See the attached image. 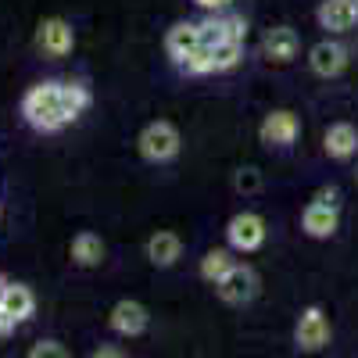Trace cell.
Returning a JSON list of instances; mask_svg holds the SVG:
<instances>
[{"label":"cell","instance_id":"6da1fadb","mask_svg":"<svg viewBox=\"0 0 358 358\" xmlns=\"http://www.w3.org/2000/svg\"><path fill=\"white\" fill-rule=\"evenodd\" d=\"M90 90L83 83H62V79H47V83H36L25 90L22 97V118L33 129L40 133H57L65 129L69 122H76V118L90 108Z\"/></svg>","mask_w":358,"mask_h":358},{"label":"cell","instance_id":"7a4b0ae2","mask_svg":"<svg viewBox=\"0 0 358 358\" xmlns=\"http://www.w3.org/2000/svg\"><path fill=\"white\" fill-rule=\"evenodd\" d=\"M136 151L143 162L151 165H165L172 162L179 151H183V136H179V129L172 122H165V118H158V122H147L136 136Z\"/></svg>","mask_w":358,"mask_h":358},{"label":"cell","instance_id":"3957f363","mask_svg":"<svg viewBox=\"0 0 358 358\" xmlns=\"http://www.w3.org/2000/svg\"><path fill=\"white\" fill-rule=\"evenodd\" d=\"M265 236H268V226L258 212H236L226 226V248L236 255H251L265 244Z\"/></svg>","mask_w":358,"mask_h":358},{"label":"cell","instance_id":"277c9868","mask_svg":"<svg viewBox=\"0 0 358 358\" xmlns=\"http://www.w3.org/2000/svg\"><path fill=\"white\" fill-rule=\"evenodd\" d=\"M197 36H201V47H219V43H244L248 40V22L241 18V15H233V11H226V15H204L201 22H197Z\"/></svg>","mask_w":358,"mask_h":358},{"label":"cell","instance_id":"5b68a950","mask_svg":"<svg viewBox=\"0 0 358 358\" xmlns=\"http://www.w3.org/2000/svg\"><path fill=\"white\" fill-rule=\"evenodd\" d=\"M36 47H40L43 57H50V62H57V57H69L72 47H76V29H72V22H69V18H57V15L43 18V22L36 25Z\"/></svg>","mask_w":358,"mask_h":358},{"label":"cell","instance_id":"8992f818","mask_svg":"<svg viewBox=\"0 0 358 358\" xmlns=\"http://www.w3.org/2000/svg\"><path fill=\"white\" fill-rule=\"evenodd\" d=\"M348 62H351V50H348V43H341L337 36H326V40H319V43L308 50V69H312L319 79H337V76L348 69Z\"/></svg>","mask_w":358,"mask_h":358},{"label":"cell","instance_id":"52a82bcc","mask_svg":"<svg viewBox=\"0 0 358 358\" xmlns=\"http://www.w3.org/2000/svg\"><path fill=\"white\" fill-rule=\"evenodd\" d=\"M215 294L222 297L226 305H248V301H255V294H258V276H255V268L244 265V262H236L229 273L215 283Z\"/></svg>","mask_w":358,"mask_h":358},{"label":"cell","instance_id":"ba28073f","mask_svg":"<svg viewBox=\"0 0 358 358\" xmlns=\"http://www.w3.org/2000/svg\"><path fill=\"white\" fill-rule=\"evenodd\" d=\"M297 133H301V122H297V115L287 111V108L268 111L262 118V126H258V140L265 147H290L297 140Z\"/></svg>","mask_w":358,"mask_h":358},{"label":"cell","instance_id":"9c48e42d","mask_svg":"<svg viewBox=\"0 0 358 358\" xmlns=\"http://www.w3.org/2000/svg\"><path fill=\"white\" fill-rule=\"evenodd\" d=\"M294 341L301 351H322L330 344V319H326L322 308H305L301 319H297V330H294Z\"/></svg>","mask_w":358,"mask_h":358},{"label":"cell","instance_id":"30bf717a","mask_svg":"<svg viewBox=\"0 0 358 358\" xmlns=\"http://www.w3.org/2000/svg\"><path fill=\"white\" fill-rule=\"evenodd\" d=\"M315 18L330 36H344L358 25V0H322Z\"/></svg>","mask_w":358,"mask_h":358},{"label":"cell","instance_id":"8fae6325","mask_svg":"<svg viewBox=\"0 0 358 358\" xmlns=\"http://www.w3.org/2000/svg\"><path fill=\"white\" fill-rule=\"evenodd\" d=\"M297 50H301V40H297V33L290 25H276L262 36V57L273 65H290L297 57Z\"/></svg>","mask_w":358,"mask_h":358},{"label":"cell","instance_id":"7c38bea8","mask_svg":"<svg viewBox=\"0 0 358 358\" xmlns=\"http://www.w3.org/2000/svg\"><path fill=\"white\" fill-rule=\"evenodd\" d=\"M341 226V208L337 204H322V201H308L305 212H301V229L315 241H326V236H334Z\"/></svg>","mask_w":358,"mask_h":358},{"label":"cell","instance_id":"4fadbf2b","mask_svg":"<svg viewBox=\"0 0 358 358\" xmlns=\"http://www.w3.org/2000/svg\"><path fill=\"white\" fill-rule=\"evenodd\" d=\"M108 322H111V330L118 337H140L147 326H151V315H147V308L140 301H129V297H126V301H118L111 308Z\"/></svg>","mask_w":358,"mask_h":358},{"label":"cell","instance_id":"5bb4252c","mask_svg":"<svg viewBox=\"0 0 358 358\" xmlns=\"http://www.w3.org/2000/svg\"><path fill=\"white\" fill-rule=\"evenodd\" d=\"M322 151L334 162H351L358 155V129L351 122H334L322 133Z\"/></svg>","mask_w":358,"mask_h":358},{"label":"cell","instance_id":"9a60e30c","mask_svg":"<svg viewBox=\"0 0 358 358\" xmlns=\"http://www.w3.org/2000/svg\"><path fill=\"white\" fill-rule=\"evenodd\" d=\"M201 47V36H197V22H176L169 25V33H165V54L172 57V62L179 65L187 54H194Z\"/></svg>","mask_w":358,"mask_h":358},{"label":"cell","instance_id":"2e32d148","mask_svg":"<svg viewBox=\"0 0 358 358\" xmlns=\"http://www.w3.org/2000/svg\"><path fill=\"white\" fill-rule=\"evenodd\" d=\"M147 258L158 268H169L183 258V241H179L172 229H158V233H151V241H147Z\"/></svg>","mask_w":358,"mask_h":358},{"label":"cell","instance_id":"e0dca14e","mask_svg":"<svg viewBox=\"0 0 358 358\" xmlns=\"http://www.w3.org/2000/svg\"><path fill=\"white\" fill-rule=\"evenodd\" d=\"M69 255H72V262L76 265H83V268H97L101 262H104V241H101V236L97 233H76L72 236V248H69Z\"/></svg>","mask_w":358,"mask_h":358},{"label":"cell","instance_id":"ac0fdd59","mask_svg":"<svg viewBox=\"0 0 358 358\" xmlns=\"http://www.w3.org/2000/svg\"><path fill=\"white\" fill-rule=\"evenodd\" d=\"M0 308H4L15 322H29V319L36 315V294L29 290L25 283H11L8 294H4V305H0Z\"/></svg>","mask_w":358,"mask_h":358},{"label":"cell","instance_id":"d6986e66","mask_svg":"<svg viewBox=\"0 0 358 358\" xmlns=\"http://www.w3.org/2000/svg\"><path fill=\"white\" fill-rule=\"evenodd\" d=\"M236 251H229V248H212V251H204V258H201V276L208 280V283H219L229 268L236 265V258H233Z\"/></svg>","mask_w":358,"mask_h":358},{"label":"cell","instance_id":"ffe728a7","mask_svg":"<svg viewBox=\"0 0 358 358\" xmlns=\"http://www.w3.org/2000/svg\"><path fill=\"white\" fill-rule=\"evenodd\" d=\"M244 62V43H219V47H212V65H215V72H229V69H236Z\"/></svg>","mask_w":358,"mask_h":358},{"label":"cell","instance_id":"44dd1931","mask_svg":"<svg viewBox=\"0 0 358 358\" xmlns=\"http://www.w3.org/2000/svg\"><path fill=\"white\" fill-rule=\"evenodd\" d=\"M179 69H183L187 76H212L215 65H212V50L208 47H197L194 54H187L183 62H179Z\"/></svg>","mask_w":358,"mask_h":358},{"label":"cell","instance_id":"7402d4cb","mask_svg":"<svg viewBox=\"0 0 358 358\" xmlns=\"http://www.w3.org/2000/svg\"><path fill=\"white\" fill-rule=\"evenodd\" d=\"M262 183H265L262 169H255V165H244V169L233 172V190H236V194H258Z\"/></svg>","mask_w":358,"mask_h":358},{"label":"cell","instance_id":"603a6c76","mask_svg":"<svg viewBox=\"0 0 358 358\" xmlns=\"http://www.w3.org/2000/svg\"><path fill=\"white\" fill-rule=\"evenodd\" d=\"M29 358H69V351H65V344H57V341H40V344H33Z\"/></svg>","mask_w":358,"mask_h":358},{"label":"cell","instance_id":"cb8c5ba5","mask_svg":"<svg viewBox=\"0 0 358 358\" xmlns=\"http://www.w3.org/2000/svg\"><path fill=\"white\" fill-rule=\"evenodd\" d=\"M194 4H197L204 15H226V11H233L236 0H194Z\"/></svg>","mask_w":358,"mask_h":358},{"label":"cell","instance_id":"d4e9b609","mask_svg":"<svg viewBox=\"0 0 358 358\" xmlns=\"http://www.w3.org/2000/svg\"><path fill=\"white\" fill-rule=\"evenodd\" d=\"M315 201H322V204H337V208H341V190H337V187H319V190H315Z\"/></svg>","mask_w":358,"mask_h":358},{"label":"cell","instance_id":"484cf974","mask_svg":"<svg viewBox=\"0 0 358 358\" xmlns=\"http://www.w3.org/2000/svg\"><path fill=\"white\" fill-rule=\"evenodd\" d=\"M15 326H18V322H15V319L4 312V308H0V341H4V337H11V334H15Z\"/></svg>","mask_w":358,"mask_h":358},{"label":"cell","instance_id":"4316f807","mask_svg":"<svg viewBox=\"0 0 358 358\" xmlns=\"http://www.w3.org/2000/svg\"><path fill=\"white\" fill-rule=\"evenodd\" d=\"M90 358H126V355H122V348H111V344H104V348H97Z\"/></svg>","mask_w":358,"mask_h":358},{"label":"cell","instance_id":"83f0119b","mask_svg":"<svg viewBox=\"0 0 358 358\" xmlns=\"http://www.w3.org/2000/svg\"><path fill=\"white\" fill-rule=\"evenodd\" d=\"M8 287H11V280L0 276V305H4V294H8Z\"/></svg>","mask_w":358,"mask_h":358},{"label":"cell","instance_id":"f1b7e54d","mask_svg":"<svg viewBox=\"0 0 358 358\" xmlns=\"http://www.w3.org/2000/svg\"><path fill=\"white\" fill-rule=\"evenodd\" d=\"M355 183H358V169H355Z\"/></svg>","mask_w":358,"mask_h":358}]
</instances>
